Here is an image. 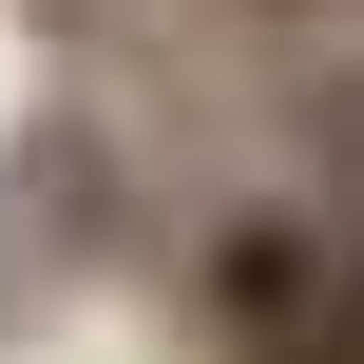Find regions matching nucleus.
Here are the masks:
<instances>
[{
    "mask_svg": "<svg viewBox=\"0 0 364 364\" xmlns=\"http://www.w3.org/2000/svg\"><path fill=\"white\" fill-rule=\"evenodd\" d=\"M346 269H364V211L269 192V211H230V230L192 250V326H211L230 364H326V326H346Z\"/></svg>",
    "mask_w": 364,
    "mask_h": 364,
    "instance_id": "nucleus-1",
    "label": "nucleus"
},
{
    "mask_svg": "<svg viewBox=\"0 0 364 364\" xmlns=\"http://www.w3.org/2000/svg\"><path fill=\"white\" fill-rule=\"evenodd\" d=\"M326 364H364V269H346V326H326Z\"/></svg>",
    "mask_w": 364,
    "mask_h": 364,
    "instance_id": "nucleus-2",
    "label": "nucleus"
}]
</instances>
